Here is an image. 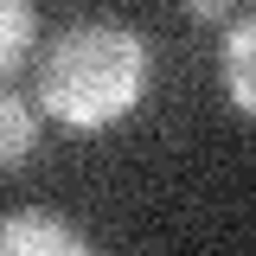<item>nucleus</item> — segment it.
<instances>
[{"mask_svg":"<svg viewBox=\"0 0 256 256\" xmlns=\"http://www.w3.org/2000/svg\"><path fill=\"white\" fill-rule=\"evenodd\" d=\"M148 96V45L128 26H70L45 45L38 58V102L45 116L77 134H96V128H116L122 116L141 109Z\"/></svg>","mask_w":256,"mask_h":256,"instance_id":"obj_1","label":"nucleus"},{"mask_svg":"<svg viewBox=\"0 0 256 256\" xmlns=\"http://www.w3.org/2000/svg\"><path fill=\"white\" fill-rule=\"evenodd\" d=\"M84 230L58 218H0V256H84Z\"/></svg>","mask_w":256,"mask_h":256,"instance_id":"obj_2","label":"nucleus"},{"mask_svg":"<svg viewBox=\"0 0 256 256\" xmlns=\"http://www.w3.org/2000/svg\"><path fill=\"white\" fill-rule=\"evenodd\" d=\"M218 70H224V90H230V102H237V109L256 122V13H250V20H237V26L224 32V45H218Z\"/></svg>","mask_w":256,"mask_h":256,"instance_id":"obj_3","label":"nucleus"},{"mask_svg":"<svg viewBox=\"0 0 256 256\" xmlns=\"http://www.w3.org/2000/svg\"><path fill=\"white\" fill-rule=\"evenodd\" d=\"M38 154V109L26 96L0 90V173H20Z\"/></svg>","mask_w":256,"mask_h":256,"instance_id":"obj_4","label":"nucleus"},{"mask_svg":"<svg viewBox=\"0 0 256 256\" xmlns=\"http://www.w3.org/2000/svg\"><path fill=\"white\" fill-rule=\"evenodd\" d=\"M32 38H38V13H32V0H0V77L26 64Z\"/></svg>","mask_w":256,"mask_h":256,"instance_id":"obj_5","label":"nucleus"},{"mask_svg":"<svg viewBox=\"0 0 256 256\" xmlns=\"http://www.w3.org/2000/svg\"><path fill=\"white\" fill-rule=\"evenodd\" d=\"M230 6H237V0H186L192 20H224V26H230Z\"/></svg>","mask_w":256,"mask_h":256,"instance_id":"obj_6","label":"nucleus"}]
</instances>
